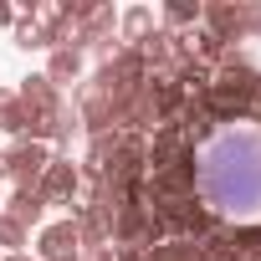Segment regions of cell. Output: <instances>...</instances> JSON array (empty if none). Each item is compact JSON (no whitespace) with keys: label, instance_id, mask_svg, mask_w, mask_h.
Wrapping results in <instances>:
<instances>
[{"label":"cell","instance_id":"30bf717a","mask_svg":"<svg viewBox=\"0 0 261 261\" xmlns=\"http://www.w3.org/2000/svg\"><path fill=\"white\" fill-rule=\"evenodd\" d=\"M113 31H118V16H113V6H102V0H97L92 16L82 21V51H87V46H97V41H108Z\"/></svg>","mask_w":261,"mask_h":261},{"label":"cell","instance_id":"6da1fadb","mask_svg":"<svg viewBox=\"0 0 261 261\" xmlns=\"http://www.w3.org/2000/svg\"><path fill=\"white\" fill-rule=\"evenodd\" d=\"M200 190L215 210L251 215L261 200V139L256 134H225L205 159H200Z\"/></svg>","mask_w":261,"mask_h":261},{"label":"cell","instance_id":"9a60e30c","mask_svg":"<svg viewBox=\"0 0 261 261\" xmlns=\"http://www.w3.org/2000/svg\"><path fill=\"white\" fill-rule=\"evenodd\" d=\"M82 261H118L113 246H97V251H82Z\"/></svg>","mask_w":261,"mask_h":261},{"label":"cell","instance_id":"7a4b0ae2","mask_svg":"<svg viewBox=\"0 0 261 261\" xmlns=\"http://www.w3.org/2000/svg\"><path fill=\"white\" fill-rule=\"evenodd\" d=\"M200 26L215 31L225 46L246 41V36H261V6H251V0H215V6H200Z\"/></svg>","mask_w":261,"mask_h":261},{"label":"cell","instance_id":"8992f818","mask_svg":"<svg viewBox=\"0 0 261 261\" xmlns=\"http://www.w3.org/2000/svg\"><path fill=\"white\" fill-rule=\"evenodd\" d=\"M16 97H21V108H31L36 118H51V113L62 108V92L46 82V72H31V77H21Z\"/></svg>","mask_w":261,"mask_h":261},{"label":"cell","instance_id":"3957f363","mask_svg":"<svg viewBox=\"0 0 261 261\" xmlns=\"http://www.w3.org/2000/svg\"><path fill=\"white\" fill-rule=\"evenodd\" d=\"M46 164H51V149H46V144L16 139V149L6 154V179H11L16 190H36V179L46 174Z\"/></svg>","mask_w":261,"mask_h":261},{"label":"cell","instance_id":"e0dca14e","mask_svg":"<svg viewBox=\"0 0 261 261\" xmlns=\"http://www.w3.org/2000/svg\"><path fill=\"white\" fill-rule=\"evenodd\" d=\"M118 261H149V256H139V251H118Z\"/></svg>","mask_w":261,"mask_h":261},{"label":"cell","instance_id":"5bb4252c","mask_svg":"<svg viewBox=\"0 0 261 261\" xmlns=\"http://www.w3.org/2000/svg\"><path fill=\"white\" fill-rule=\"evenodd\" d=\"M26 241H31V230H26L21 220H11L6 210H0V246H6V251H21Z\"/></svg>","mask_w":261,"mask_h":261},{"label":"cell","instance_id":"7c38bea8","mask_svg":"<svg viewBox=\"0 0 261 261\" xmlns=\"http://www.w3.org/2000/svg\"><path fill=\"white\" fill-rule=\"evenodd\" d=\"M11 41H16L21 51H41V46H46V26L36 21V11H31V16H16V26H11Z\"/></svg>","mask_w":261,"mask_h":261},{"label":"cell","instance_id":"ba28073f","mask_svg":"<svg viewBox=\"0 0 261 261\" xmlns=\"http://www.w3.org/2000/svg\"><path fill=\"white\" fill-rule=\"evenodd\" d=\"M82 77V51H72V46H62V51H51V62H46V82L62 92L67 82H77Z\"/></svg>","mask_w":261,"mask_h":261},{"label":"cell","instance_id":"ac0fdd59","mask_svg":"<svg viewBox=\"0 0 261 261\" xmlns=\"http://www.w3.org/2000/svg\"><path fill=\"white\" fill-rule=\"evenodd\" d=\"M0 261H31V256L26 251H11V256H0Z\"/></svg>","mask_w":261,"mask_h":261},{"label":"cell","instance_id":"5b68a950","mask_svg":"<svg viewBox=\"0 0 261 261\" xmlns=\"http://www.w3.org/2000/svg\"><path fill=\"white\" fill-rule=\"evenodd\" d=\"M36 256H41V261H82V236H77L72 215L36 230Z\"/></svg>","mask_w":261,"mask_h":261},{"label":"cell","instance_id":"9c48e42d","mask_svg":"<svg viewBox=\"0 0 261 261\" xmlns=\"http://www.w3.org/2000/svg\"><path fill=\"white\" fill-rule=\"evenodd\" d=\"M6 215H11V220H21V225L31 230V225H41L46 205H41V195H36V190H11V200H6Z\"/></svg>","mask_w":261,"mask_h":261},{"label":"cell","instance_id":"ffe728a7","mask_svg":"<svg viewBox=\"0 0 261 261\" xmlns=\"http://www.w3.org/2000/svg\"><path fill=\"white\" fill-rule=\"evenodd\" d=\"M256 261H261V256H256Z\"/></svg>","mask_w":261,"mask_h":261},{"label":"cell","instance_id":"8fae6325","mask_svg":"<svg viewBox=\"0 0 261 261\" xmlns=\"http://www.w3.org/2000/svg\"><path fill=\"white\" fill-rule=\"evenodd\" d=\"M159 21H164V31L185 36V31H195V26H200V6H190V0H169Z\"/></svg>","mask_w":261,"mask_h":261},{"label":"cell","instance_id":"277c9868","mask_svg":"<svg viewBox=\"0 0 261 261\" xmlns=\"http://www.w3.org/2000/svg\"><path fill=\"white\" fill-rule=\"evenodd\" d=\"M77 190H82V169H77L72 159H57V154H51L46 174L36 179L41 205H72V200H77Z\"/></svg>","mask_w":261,"mask_h":261},{"label":"cell","instance_id":"d6986e66","mask_svg":"<svg viewBox=\"0 0 261 261\" xmlns=\"http://www.w3.org/2000/svg\"><path fill=\"white\" fill-rule=\"evenodd\" d=\"M0 174H6V154H0Z\"/></svg>","mask_w":261,"mask_h":261},{"label":"cell","instance_id":"52a82bcc","mask_svg":"<svg viewBox=\"0 0 261 261\" xmlns=\"http://www.w3.org/2000/svg\"><path fill=\"white\" fill-rule=\"evenodd\" d=\"M149 31H159V21H154L149 6H128V11L118 16V46H139Z\"/></svg>","mask_w":261,"mask_h":261},{"label":"cell","instance_id":"2e32d148","mask_svg":"<svg viewBox=\"0 0 261 261\" xmlns=\"http://www.w3.org/2000/svg\"><path fill=\"white\" fill-rule=\"evenodd\" d=\"M16 16H21V11H11V6H0V26H16Z\"/></svg>","mask_w":261,"mask_h":261},{"label":"cell","instance_id":"4fadbf2b","mask_svg":"<svg viewBox=\"0 0 261 261\" xmlns=\"http://www.w3.org/2000/svg\"><path fill=\"white\" fill-rule=\"evenodd\" d=\"M149 261H200V246L195 241H164L149 251Z\"/></svg>","mask_w":261,"mask_h":261}]
</instances>
